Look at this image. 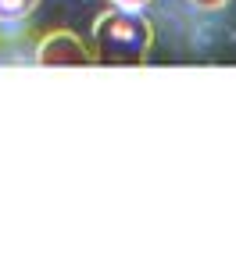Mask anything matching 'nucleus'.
Listing matches in <instances>:
<instances>
[{
	"label": "nucleus",
	"mask_w": 236,
	"mask_h": 261,
	"mask_svg": "<svg viewBox=\"0 0 236 261\" xmlns=\"http://www.w3.org/2000/svg\"><path fill=\"white\" fill-rule=\"evenodd\" d=\"M93 61L97 58L90 54V47L75 33H65V29L43 36L36 47V65H43V68H86Z\"/></svg>",
	"instance_id": "2"
},
{
	"label": "nucleus",
	"mask_w": 236,
	"mask_h": 261,
	"mask_svg": "<svg viewBox=\"0 0 236 261\" xmlns=\"http://www.w3.org/2000/svg\"><path fill=\"white\" fill-rule=\"evenodd\" d=\"M40 8V0H0V22H25Z\"/></svg>",
	"instance_id": "3"
},
{
	"label": "nucleus",
	"mask_w": 236,
	"mask_h": 261,
	"mask_svg": "<svg viewBox=\"0 0 236 261\" xmlns=\"http://www.w3.org/2000/svg\"><path fill=\"white\" fill-rule=\"evenodd\" d=\"M154 47V25L143 18V11H104L93 22V50L97 61L108 68H140L147 65V54Z\"/></svg>",
	"instance_id": "1"
},
{
	"label": "nucleus",
	"mask_w": 236,
	"mask_h": 261,
	"mask_svg": "<svg viewBox=\"0 0 236 261\" xmlns=\"http://www.w3.org/2000/svg\"><path fill=\"white\" fill-rule=\"evenodd\" d=\"M193 8H200V11H215V8H225L229 0H190Z\"/></svg>",
	"instance_id": "5"
},
{
	"label": "nucleus",
	"mask_w": 236,
	"mask_h": 261,
	"mask_svg": "<svg viewBox=\"0 0 236 261\" xmlns=\"http://www.w3.org/2000/svg\"><path fill=\"white\" fill-rule=\"evenodd\" d=\"M111 4H115V8H125V11H143L150 0H111Z\"/></svg>",
	"instance_id": "4"
}]
</instances>
